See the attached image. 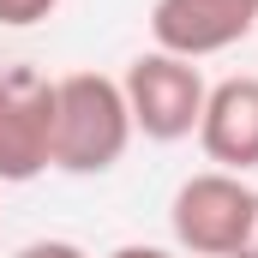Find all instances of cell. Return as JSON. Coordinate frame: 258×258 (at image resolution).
Returning a JSON list of instances; mask_svg holds the SVG:
<instances>
[{"instance_id": "8", "label": "cell", "mask_w": 258, "mask_h": 258, "mask_svg": "<svg viewBox=\"0 0 258 258\" xmlns=\"http://www.w3.org/2000/svg\"><path fill=\"white\" fill-rule=\"evenodd\" d=\"M12 258H90L78 240H30V246H18Z\"/></svg>"}, {"instance_id": "6", "label": "cell", "mask_w": 258, "mask_h": 258, "mask_svg": "<svg viewBox=\"0 0 258 258\" xmlns=\"http://www.w3.org/2000/svg\"><path fill=\"white\" fill-rule=\"evenodd\" d=\"M198 144L222 174H246L258 168V78H222L204 96L198 114Z\"/></svg>"}, {"instance_id": "10", "label": "cell", "mask_w": 258, "mask_h": 258, "mask_svg": "<svg viewBox=\"0 0 258 258\" xmlns=\"http://www.w3.org/2000/svg\"><path fill=\"white\" fill-rule=\"evenodd\" d=\"M234 258H258V210H252V228H246V240H240V252Z\"/></svg>"}, {"instance_id": "1", "label": "cell", "mask_w": 258, "mask_h": 258, "mask_svg": "<svg viewBox=\"0 0 258 258\" xmlns=\"http://www.w3.org/2000/svg\"><path fill=\"white\" fill-rule=\"evenodd\" d=\"M132 144L126 90L108 72H66L54 78V168L60 174H108Z\"/></svg>"}, {"instance_id": "5", "label": "cell", "mask_w": 258, "mask_h": 258, "mask_svg": "<svg viewBox=\"0 0 258 258\" xmlns=\"http://www.w3.org/2000/svg\"><path fill=\"white\" fill-rule=\"evenodd\" d=\"M258 24V0H156L150 6V36L162 54L210 60L234 42H246Z\"/></svg>"}, {"instance_id": "2", "label": "cell", "mask_w": 258, "mask_h": 258, "mask_svg": "<svg viewBox=\"0 0 258 258\" xmlns=\"http://www.w3.org/2000/svg\"><path fill=\"white\" fill-rule=\"evenodd\" d=\"M120 90H126L132 132H144L150 144H180V138H192L198 114H204V96H210L198 60L162 54V48L138 54V60L126 66V78H120Z\"/></svg>"}, {"instance_id": "4", "label": "cell", "mask_w": 258, "mask_h": 258, "mask_svg": "<svg viewBox=\"0 0 258 258\" xmlns=\"http://www.w3.org/2000/svg\"><path fill=\"white\" fill-rule=\"evenodd\" d=\"M54 168V78L36 66H0V186H24Z\"/></svg>"}, {"instance_id": "7", "label": "cell", "mask_w": 258, "mask_h": 258, "mask_svg": "<svg viewBox=\"0 0 258 258\" xmlns=\"http://www.w3.org/2000/svg\"><path fill=\"white\" fill-rule=\"evenodd\" d=\"M54 6H60V0H0V24H6V30H30V24L54 18Z\"/></svg>"}, {"instance_id": "9", "label": "cell", "mask_w": 258, "mask_h": 258, "mask_svg": "<svg viewBox=\"0 0 258 258\" xmlns=\"http://www.w3.org/2000/svg\"><path fill=\"white\" fill-rule=\"evenodd\" d=\"M108 258H174L168 246H144V240H126V246H114Z\"/></svg>"}, {"instance_id": "3", "label": "cell", "mask_w": 258, "mask_h": 258, "mask_svg": "<svg viewBox=\"0 0 258 258\" xmlns=\"http://www.w3.org/2000/svg\"><path fill=\"white\" fill-rule=\"evenodd\" d=\"M252 210H258V192L246 186V174L204 168V174L174 186L168 228H174L180 252H192V258H234L246 228H252Z\"/></svg>"}]
</instances>
